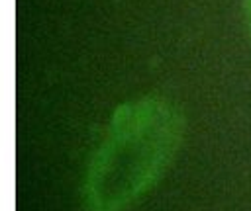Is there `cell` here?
<instances>
[{
  "label": "cell",
  "instance_id": "cell-2",
  "mask_svg": "<svg viewBox=\"0 0 251 211\" xmlns=\"http://www.w3.org/2000/svg\"><path fill=\"white\" fill-rule=\"evenodd\" d=\"M243 14H245L247 27H249V31H251V0H243Z\"/></svg>",
  "mask_w": 251,
  "mask_h": 211
},
{
  "label": "cell",
  "instance_id": "cell-1",
  "mask_svg": "<svg viewBox=\"0 0 251 211\" xmlns=\"http://www.w3.org/2000/svg\"><path fill=\"white\" fill-rule=\"evenodd\" d=\"M184 135V115L169 98L149 94L120 104L86 164V211H126L167 172Z\"/></svg>",
  "mask_w": 251,
  "mask_h": 211
}]
</instances>
